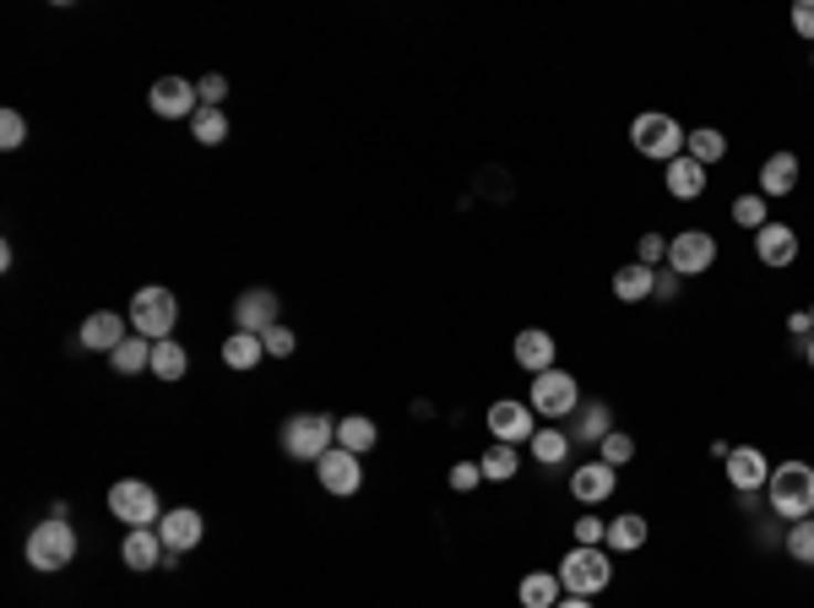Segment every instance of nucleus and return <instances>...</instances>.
Here are the masks:
<instances>
[{
  "instance_id": "nucleus-1",
  "label": "nucleus",
  "mask_w": 814,
  "mask_h": 608,
  "mask_svg": "<svg viewBox=\"0 0 814 608\" xmlns=\"http://www.w3.org/2000/svg\"><path fill=\"white\" fill-rule=\"evenodd\" d=\"M765 494H771V511H776L782 522H804V516H814V468L810 462H782V468H771Z\"/></svg>"
},
{
  "instance_id": "nucleus-2",
  "label": "nucleus",
  "mask_w": 814,
  "mask_h": 608,
  "mask_svg": "<svg viewBox=\"0 0 814 608\" xmlns=\"http://www.w3.org/2000/svg\"><path fill=\"white\" fill-rule=\"evenodd\" d=\"M609 582H614V559H609V548H586V543H575V548L560 559V587L570 593V598H598Z\"/></svg>"
},
{
  "instance_id": "nucleus-3",
  "label": "nucleus",
  "mask_w": 814,
  "mask_h": 608,
  "mask_svg": "<svg viewBox=\"0 0 814 608\" xmlns=\"http://www.w3.org/2000/svg\"><path fill=\"white\" fill-rule=\"evenodd\" d=\"M685 126L674 120V115H663V109H646V115H635V126H630V141H635V152L641 158H657V163H674L679 152H685Z\"/></svg>"
},
{
  "instance_id": "nucleus-4",
  "label": "nucleus",
  "mask_w": 814,
  "mask_h": 608,
  "mask_svg": "<svg viewBox=\"0 0 814 608\" xmlns=\"http://www.w3.org/2000/svg\"><path fill=\"white\" fill-rule=\"evenodd\" d=\"M331 446H337V424H331L326 413H294V418L283 424V451H288L294 462H320Z\"/></svg>"
},
{
  "instance_id": "nucleus-5",
  "label": "nucleus",
  "mask_w": 814,
  "mask_h": 608,
  "mask_svg": "<svg viewBox=\"0 0 814 608\" xmlns=\"http://www.w3.org/2000/svg\"><path fill=\"white\" fill-rule=\"evenodd\" d=\"M175 321H180V299L169 294V288H141L136 299H130V332L147 342H163L175 332Z\"/></svg>"
},
{
  "instance_id": "nucleus-6",
  "label": "nucleus",
  "mask_w": 814,
  "mask_h": 608,
  "mask_svg": "<svg viewBox=\"0 0 814 608\" xmlns=\"http://www.w3.org/2000/svg\"><path fill=\"white\" fill-rule=\"evenodd\" d=\"M71 559H76V533H71V522H65V516L39 522L33 538H28V565H33V570H65Z\"/></svg>"
},
{
  "instance_id": "nucleus-7",
  "label": "nucleus",
  "mask_w": 814,
  "mask_h": 608,
  "mask_svg": "<svg viewBox=\"0 0 814 608\" xmlns=\"http://www.w3.org/2000/svg\"><path fill=\"white\" fill-rule=\"evenodd\" d=\"M109 511L126 522V527H158L163 516H158V494H152V483H141V478H120L115 489H109Z\"/></svg>"
},
{
  "instance_id": "nucleus-8",
  "label": "nucleus",
  "mask_w": 814,
  "mask_h": 608,
  "mask_svg": "<svg viewBox=\"0 0 814 608\" xmlns=\"http://www.w3.org/2000/svg\"><path fill=\"white\" fill-rule=\"evenodd\" d=\"M581 407V386H575V375H564V370H543V375H532V413H543V418H570Z\"/></svg>"
},
{
  "instance_id": "nucleus-9",
  "label": "nucleus",
  "mask_w": 814,
  "mask_h": 608,
  "mask_svg": "<svg viewBox=\"0 0 814 608\" xmlns=\"http://www.w3.org/2000/svg\"><path fill=\"white\" fill-rule=\"evenodd\" d=\"M711 262H717V239H711V234L689 228V234H679V239H668V271H679V277H700Z\"/></svg>"
},
{
  "instance_id": "nucleus-10",
  "label": "nucleus",
  "mask_w": 814,
  "mask_h": 608,
  "mask_svg": "<svg viewBox=\"0 0 814 608\" xmlns=\"http://www.w3.org/2000/svg\"><path fill=\"white\" fill-rule=\"evenodd\" d=\"M315 478H320V489L326 494H359V483H364V468H359V457L353 451H342V446H331L320 462H315Z\"/></svg>"
},
{
  "instance_id": "nucleus-11",
  "label": "nucleus",
  "mask_w": 814,
  "mask_h": 608,
  "mask_svg": "<svg viewBox=\"0 0 814 608\" xmlns=\"http://www.w3.org/2000/svg\"><path fill=\"white\" fill-rule=\"evenodd\" d=\"M234 321H240V332L266 338V332L277 327V294H272V288H245V294L234 299Z\"/></svg>"
},
{
  "instance_id": "nucleus-12",
  "label": "nucleus",
  "mask_w": 814,
  "mask_h": 608,
  "mask_svg": "<svg viewBox=\"0 0 814 608\" xmlns=\"http://www.w3.org/2000/svg\"><path fill=\"white\" fill-rule=\"evenodd\" d=\"M489 435H495L500 446H521V440H532V435H538V424H532V403H495V407H489Z\"/></svg>"
},
{
  "instance_id": "nucleus-13",
  "label": "nucleus",
  "mask_w": 814,
  "mask_h": 608,
  "mask_svg": "<svg viewBox=\"0 0 814 608\" xmlns=\"http://www.w3.org/2000/svg\"><path fill=\"white\" fill-rule=\"evenodd\" d=\"M147 104H152V115H163V120H186L190 109H195V87H190L186 76H158L152 93H147Z\"/></svg>"
},
{
  "instance_id": "nucleus-14",
  "label": "nucleus",
  "mask_w": 814,
  "mask_h": 608,
  "mask_svg": "<svg viewBox=\"0 0 814 608\" xmlns=\"http://www.w3.org/2000/svg\"><path fill=\"white\" fill-rule=\"evenodd\" d=\"M158 538H163V548L186 554V548H195V543L207 538V522H201V511L180 505V511H169V516L158 522Z\"/></svg>"
},
{
  "instance_id": "nucleus-15",
  "label": "nucleus",
  "mask_w": 814,
  "mask_h": 608,
  "mask_svg": "<svg viewBox=\"0 0 814 608\" xmlns=\"http://www.w3.org/2000/svg\"><path fill=\"white\" fill-rule=\"evenodd\" d=\"M754 256H760L765 267H793V262H799V234H793L787 223H765V228L754 234Z\"/></svg>"
},
{
  "instance_id": "nucleus-16",
  "label": "nucleus",
  "mask_w": 814,
  "mask_h": 608,
  "mask_svg": "<svg viewBox=\"0 0 814 608\" xmlns=\"http://www.w3.org/2000/svg\"><path fill=\"white\" fill-rule=\"evenodd\" d=\"M728 478H733L739 494H754V489L771 483V468H765V457H760L754 446H733V451H728Z\"/></svg>"
},
{
  "instance_id": "nucleus-17",
  "label": "nucleus",
  "mask_w": 814,
  "mask_h": 608,
  "mask_svg": "<svg viewBox=\"0 0 814 608\" xmlns=\"http://www.w3.org/2000/svg\"><path fill=\"white\" fill-rule=\"evenodd\" d=\"M614 483H620V478H614V468H609V462L598 457V462L575 468V478H570V494H575L581 505H603V500L614 494Z\"/></svg>"
},
{
  "instance_id": "nucleus-18",
  "label": "nucleus",
  "mask_w": 814,
  "mask_h": 608,
  "mask_svg": "<svg viewBox=\"0 0 814 608\" xmlns=\"http://www.w3.org/2000/svg\"><path fill=\"white\" fill-rule=\"evenodd\" d=\"M510 348H516V364H521V370H532V375L554 370V353H560V348H554V338H549V332H538V327L516 332V342H510Z\"/></svg>"
},
{
  "instance_id": "nucleus-19",
  "label": "nucleus",
  "mask_w": 814,
  "mask_h": 608,
  "mask_svg": "<svg viewBox=\"0 0 814 608\" xmlns=\"http://www.w3.org/2000/svg\"><path fill=\"white\" fill-rule=\"evenodd\" d=\"M76 342H82V348H93V353H115V348L126 342V327H120V316H115V310H98V316H87V321H82Z\"/></svg>"
},
{
  "instance_id": "nucleus-20",
  "label": "nucleus",
  "mask_w": 814,
  "mask_h": 608,
  "mask_svg": "<svg viewBox=\"0 0 814 608\" xmlns=\"http://www.w3.org/2000/svg\"><path fill=\"white\" fill-rule=\"evenodd\" d=\"M614 435V413L609 403H581L570 413V440H592V446H603Z\"/></svg>"
},
{
  "instance_id": "nucleus-21",
  "label": "nucleus",
  "mask_w": 814,
  "mask_h": 608,
  "mask_svg": "<svg viewBox=\"0 0 814 608\" xmlns=\"http://www.w3.org/2000/svg\"><path fill=\"white\" fill-rule=\"evenodd\" d=\"M120 554H126L130 570H152V565H163V559H169V548H163V538H158V527H130Z\"/></svg>"
},
{
  "instance_id": "nucleus-22",
  "label": "nucleus",
  "mask_w": 814,
  "mask_h": 608,
  "mask_svg": "<svg viewBox=\"0 0 814 608\" xmlns=\"http://www.w3.org/2000/svg\"><path fill=\"white\" fill-rule=\"evenodd\" d=\"M652 294H657V271L652 267L630 262V267L614 271V299H620V305H646Z\"/></svg>"
},
{
  "instance_id": "nucleus-23",
  "label": "nucleus",
  "mask_w": 814,
  "mask_h": 608,
  "mask_svg": "<svg viewBox=\"0 0 814 608\" xmlns=\"http://www.w3.org/2000/svg\"><path fill=\"white\" fill-rule=\"evenodd\" d=\"M799 185V158L793 152H771L760 169V196H787Z\"/></svg>"
},
{
  "instance_id": "nucleus-24",
  "label": "nucleus",
  "mask_w": 814,
  "mask_h": 608,
  "mask_svg": "<svg viewBox=\"0 0 814 608\" xmlns=\"http://www.w3.org/2000/svg\"><path fill=\"white\" fill-rule=\"evenodd\" d=\"M337 446H342V451H353V457H364V451H376V446H380V429L364 418V413H348V418L337 424Z\"/></svg>"
},
{
  "instance_id": "nucleus-25",
  "label": "nucleus",
  "mask_w": 814,
  "mask_h": 608,
  "mask_svg": "<svg viewBox=\"0 0 814 608\" xmlns=\"http://www.w3.org/2000/svg\"><path fill=\"white\" fill-rule=\"evenodd\" d=\"M668 191H674L679 202H695V196L706 191V169H700L689 152H679V158L668 163Z\"/></svg>"
},
{
  "instance_id": "nucleus-26",
  "label": "nucleus",
  "mask_w": 814,
  "mask_h": 608,
  "mask_svg": "<svg viewBox=\"0 0 814 608\" xmlns=\"http://www.w3.org/2000/svg\"><path fill=\"white\" fill-rule=\"evenodd\" d=\"M560 598H564L560 576H549V570L521 576V608H560Z\"/></svg>"
},
{
  "instance_id": "nucleus-27",
  "label": "nucleus",
  "mask_w": 814,
  "mask_h": 608,
  "mask_svg": "<svg viewBox=\"0 0 814 608\" xmlns=\"http://www.w3.org/2000/svg\"><path fill=\"white\" fill-rule=\"evenodd\" d=\"M266 359V342L255 338V332H234V338L223 342V364L229 370H255Z\"/></svg>"
},
{
  "instance_id": "nucleus-28",
  "label": "nucleus",
  "mask_w": 814,
  "mask_h": 608,
  "mask_svg": "<svg viewBox=\"0 0 814 608\" xmlns=\"http://www.w3.org/2000/svg\"><path fill=\"white\" fill-rule=\"evenodd\" d=\"M646 533H652V527H646V516H614V522H609V548H614V554H635V548H641V543H646Z\"/></svg>"
},
{
  "instance_id": "nucleus-29",
  "label": "nucleus",
  "mask_w": 814,
  "mask_h": 608,
  "mask_svg": "<svg viewBox=\"0 0 814 608\" xmlns=\"http://www.w3.org/2000/svg\"><path fill=\"white\" fill-rule=\"evenodd\" d=\"M532 457L543 462V468H564V457H570V429H538L532 435Z\"/></svg>"
},
{
  "instance_id": "nucleus-30",
  "label": "nucleus",
  "mask_w": 814,
  "mask_h": 608,
  "mask_svg": "<svg viewBox=\"0 0 814 608\" xmlns=\"http://www.w3.org/2000/svg\"><path fill=\"white\" fill-rule=\"evenodd\" d=\"M190 370V359H186V348L175 338H163V342H152V375L158 381H180Z\"/></svg>"
},
{
  "instance_id": "nucleus-31",
  "label": "nucleus",
  "mask_w": 814,
  "mask_h": 608,
  "mask_svg": "<svg viewBox=\"0 0 814 608\" xmlns=\"http://www.w3.org/2000/svg\"><path fill=\"white\" fill-rule=\"evenodd\" d=\"M685 152L695 158V163H700V169H711V163H717V158L728 152V136L711 131V126H700V131H689V136H685Z\"/></svg>"
},
{
  "instance_id": "nucleus-32",
  "label": "nucleus",
  "mask_w": 814,
  "mask_h": 608,
  "mask_svg": "<svg viewBox=\"0 0 814 608\" xmlns=\"http://www.w3.org/2000/svg\"><path fill=\"white\" fill-rule=\"evenodd\" d=\"M109 364H115L120 375H141V370H152V342H147V338H126L115 353H109Z\"/></svg>"
},
{
  "instance_id": "nucleus-33",
  "label": "nucleus",
  "mask_w": 814,
  "mask_h": 608,
  "mask_svg": "<svg viewBox=\"0 0 814 608\" xmlns=\"http://www.w3.org/2000/svg\"><path fill=\"white\" fill-rule=\"evenodd\" d=\"M478 468H484V483H510L516 468H521V457H516V446H500V440H495V446L484 451Z\"/></svg>"
},
{
  "instance_id": "nucleus-34",
  "label": "nucleus",
  "mask_w": 814,
  "mask_h": 608,
  "mask_svg": "<svg viewBox=\"0 0 814 608\" xmlns=\"http://www.w3.org/2000/svg\"><path fill=\"white\" fill-rule=\"evenodd\" d=\"M190 136H195L201 147H218V141L229 136V120H223V109H201V115H190Z\"/></svg>"
},
{
  "instance_id": "nucleus-35",
  "label": "nucleus",
  "mask_w": 814,
  "mask_h": 608,
  "mask_svg": "<svg viewBox=\"0 0 814 608\" xmlns=\"http://www.w3.org/2000/svg\"><path fill=\"white\" fill-rule=\"evenodd\" d=\"M787 554L799 559V565H814V522H793V533H787Z\"/></svg>"
},
{
  "instance_id": "nucleus-36",
  "label": "nucleus",
  "mask_w": 814,
  "mask_h": 608,
  "mask_svg": "<svg viewBox=\"0 0 814 608\" xmlns=\"http://www.w3.org/2000/svg\"><path fill=\"white\" fill-rule=\"evenodd\" d=\"M733 223H744V228L760 234V228L771 223V217H765V196H739V202H733Z\"/></svg>"
},
{
  "instance_id": "nucleus-37",
  "label": "nucleus",
  "mask_w": 814,
  "mask_h": 608,
  "mask_svg": "<svg viewBox=\"0 0 814 608\" xmlns=\"http://www.w3.org/2000/svg\"><path fill=\"white\" fill-rule=\"evenodd\" d=\"M22 141H28V120H22L17 109H6V115H0V147H6V152H17Z\"/></svg>"
},
{
  "instance_id": "nucleus-38",
  "label": "nucleus",
  "mask_w": 814,
  "mask_h": 608,
  "mask_svg": "<svg viewBox=\"0 0 814 608\" xmlns=\"http://www.w3.org/2000/svg\"><path fill=\"white\" fill-rule=\"evenodd\" d=\"M635 262H641V267H657V262H668V239H663V234H641V245H635Z\"/></svg>"
},
{
  "instance_id": "nucleus-39",
  "label": "nucleus",
  "mask_w": 814,
  "mask_h": 608,
  "mask_svg": "<svg viewBox=\"0 0 814 608\" xmlns=\"http://www.w3.org/2000/svg\"><path fill=\"white\" fill-rule=\"evenodd\" d=\"M630 457H635V440H630V435H620V429H614V435H609V440H603V462H609V468H625Z\"/></svg>"
},
{
  "instance_id": "nucleus-40",
  "label": "nucleus",
  "mask_w": 814,
  "mask_h": 608,
  "mask_svg": "<svg viewBox=\"0 0 814 608\" xmlns=\"http://www.w3.org/2000/svg\"><path fill=\"white\" fill-rule=\"evenodd\" d=\"M261 342H266V353H272V359H294V348H299V338H294L283 321H277V327H272Z\"/></svg>"
},
{
  "instance_id": "nucleus-41",
  "label": "nucleus",
  "mask_w": 814,
  "mask_h": 608,
  "mask_svg": "<svg viewBox=\"0 0 814 608\" xmlns=\"http://www.w3.org/2000/svg\"><path fill=\"white\" fill-rule=\"evenodd\" d=\"M603 538H609V522H598V516H581V522H575V543L603 548Z\"/></svg>"
},
{
  "instance_id": "nucleus-42",
  "label": "nucleus",
  "mask_w": 814,
  "mask_h": 608,
  "mask_svg": "<svg viewBox=\"0 0 814 608\" xmlns=\"http://www.w3.org/2000/svg\"><path fill=\"white\" fill-rule=\"evenodd\" d=\"M223 93H229V82H223V76H201V82H195V98H201L207 109H218V104H223Z\"/></svg>"
},
{
  "instance_id": "nucleus-43",
  "label": "nucleus",
  "mask_w": 814,
  "mask_h": 608,
  "mask_svg": "<svg viewBox=\"0 0 814 608\" xmlns=\"http://www.w3.org/2000/svg\"><path fill=\"white\" fill-rule=\"evenodd\" d=\"M478 483H484V468H478V462H456V468H451V489L467 494V489H478Z\"/></svg>"
},
{
  "instance_id": "nucleus-44",
  "label": "nucleus",
  "mask_w": 814,
  "mask_h": 608,
  "mask_svg": "<svg viewBox=\"0 0 814 608\" xmlns=\"http://www.w3.org/2000/svg\"><path fill=\"white\" fill-rule=\"evenodd\" d=\"M793 28H799V39L814 44V0H799V6H793Z\"/></svg>"
},
{
  "instance_id": "nucleus-45",
  "label": "nucleus",
  "mask_w": 814,
  "mask_h": 608,
  "mask_svg": "<svg viewBox=\"0 0 814 608\" xmlns=\"http://www.w3.org/2000/svg\"><path fill=\"white\" fill-rule=\"evenodd\" d=\"M674 294H679V271H663V277H657V294H652V299H674Z\"/></svg>"
},
{
  "instance_id": "nucleus-46",
  "label": "nucleus",
  "mask_w": 814,
  "mask_h": 608,
  "mask_svg": "<svg viewBox=\"0 0 814 608\" xmlns=\"http://www.w3.org/2000/svg\"><path fill=\"white\" fill-rule=\"evenodd\" d=\"M787 332H799V338H810V332H814L810 310H799V316H793V321H787Z\"/></svg>"
},
{
  "instance_id": "nucleus-47",
  "label": "nucleus",
  "mask_w": 814,
  "mask_h": 608,
  "mask_svg": "<svg viewBox=\"0 0 814 608\" xmlns=\"http://www.w3.org/2000/svg\"><path fill=\"white\" fill-rule=\"evenodd\" d=\"M560 608H592V598H570V593H564Z\"/></svg>"
},
{
  "instance_id": "nucleus-48",
  "label": "nucleus",
  "mask_w": 814,
  "mask_h": 608,
  "mask_svg": "<svg viewBox=\"0 0 814 608\" xmlns=\"http://www.w3.org/2000/svg\"><path fill=\"white\" fill-rule=\"evenodd\" d=\"M804 353H810V364H814V338H810V348H804Z\"/></svg>"
},
{
  "instance_id": "nucleus-49",
  "label": "nucleus",
  "mask_w": 814,
  "mask_h": 608,
  "mask_svg": "<svg viewBox=\"0 0 814 608\" xmlns=\"http://www.w3.org/2000/svg\"><path fill=\"white\" fill-rule=\"evenodd\" d=\"M810 321H814V305H810Z\"/></svg>"
}]
</instances>
